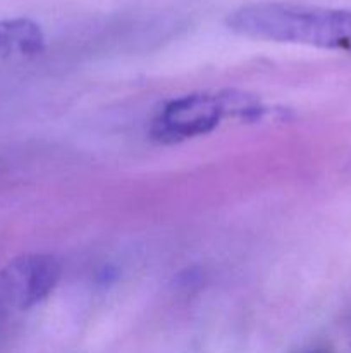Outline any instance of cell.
Here are the masks:
<instances>
[{
    "instance_id": "5b68a950",
    "label": "cell",
    "mask_w": 351,
    "mask_h": 353,
    "mask_svg": "<svg viewBox=\"0 0 351 353\" xmlns=\"http://www.w3.org/2000/svg\"><path fill=\"white\" fill-rule=\"evenodd\" d=\"M313 353H327V352H323V350H319V352H313Z\"/></svg>"
},
{
    "instance_id": "7a4b0ae2",
    "label": "cell",
    "mask_w": 351,
    "mask_h": 353,
    "mask_svg": "<svg viewBox=\"0 0 351 353\" xmlns=\"http://www.w3.org/2000/svg\"><path fill=\"white\" fill-rule=\"evenodd\" d=\"M264 112V107L246 93H193L171 100L155 117L151 134L162 143H176L210 133L226 116L257 121Z\"/></svg>"
},
{
    "instance_id": "6da1fadb",
    "label": "cell",
    "mask_w": 351,
    "mask_h": 353,
    "mask_svg": "<svg viewBox=\"0 0 351 353\" xmlns=\"http://www.w3.org/2000/svg\"><path fill=\"white\" fill-rule=\"evenodd\" d=\"M231 31L255 40L301 43L351 54V10L295 3H250L226 19Z\"/></svg>"
},
{
    "instance_id": "277c9868",
    "label": "cell",
    "mask_w": 351,
    "mask_h": 353,
    "mask_svg": "<svg viewBox=\"0 0 351 353\" xmlns=\"http://www.w3.org/2000/svg\"><path fill=\"white\" fill-rule=\"evenodd\" d=\"M45 47L41 28L26 17L0 19V61L40 54Z\"/></svg>"
},
{
    "instance_id": "3957f363",
    "label": "cell",
    "mask_w": 351,
    "mask_h": 353,
    "mask_svg": "<svg viewBox=\"0 0 351 353\" xmlns=\"http://www.w3.org/2000/svg\"><path fill=\"white\" fill-rule=\"evenodd\" d=\"M61 264L47 254H28L0 271V296L7 305L28 310L43 302L61 279Z\"/></svg>"
}]
</instances>
